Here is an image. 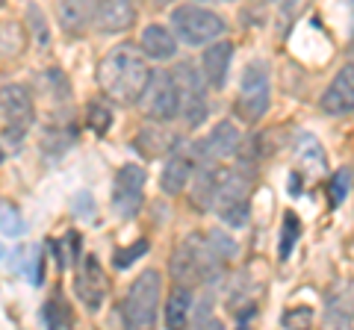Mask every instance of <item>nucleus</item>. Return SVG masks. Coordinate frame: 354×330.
<instances>
[{
	"instance_id": "16",
	"label": "nucleus",
	"mask_w": 354,
	"mask_h": 330,
	"mask_svg": "<svg viewBox=\"0 0 354 330\" xmlns=\"http://www.w3.org/2000/svg\"><path fill=\"white\" fill-rule=\"evenodd\" d=\"M230 57H234V45H230V41H216V45H207L204 57H201V74L207 77V83L213 86V89H221V86L227 83Z\"/></svg>"
},
{
	"instance_id": "2",
	"label": "nucleus",
	"mask_w": 354,
	"mask_h": 330,
	"mask_svg": "<svg viewBox=\"0 0 354 330\" xmlns=\"http://www.w3.org/2000/svg\"><path fill=\"white\" fill-rule=\"evenodd\" d=\"M234 251H236L234 239H227L221 233H209V236L192 233L177 245L174 257H171V271H174V278L180 280V286L213 280Z\"/></svg>"
},
{
	"instance_id": "5",
	"label": "nucleus",
	"mask_w": 354,
	"mask_h": 330,
	"mask_svg": "<svg viewBox=\"0 0 354 330\" xmlns=\"http://www.w3.org/2000/svg\"><path fill=\"white\" fill-rule=\"evenodd\" d=\"M0 121H3V133L9 142L21 145V139L27 136V130L36 121V104L27 86L21 83H6L0 86Z\"/></svg>"
},
{
	"instance_id": "25",
	"label": "nucleus",
	"mask_w": 354,
	"mask_h": 330,
	"mask_svg": "<svg viewBox=\"0 0 354 330\" xmlns=\"http://www.w3.org/2000/svg\"><path fill=\"white\" fill-rule=\"evenodd\" d=\"M88 127L95 130V133H106L109 124H113V115H109V109H104L101 104H92L88 106Z\"/></svg>"
},
{
	"instance_id": "7",
	"label": "nucleus",
	"mask_w": 354,
	"mask_h": 330,
	"mask_svg": "<svg viewBox=\"0 0 354 330\" xmlns=\"http://www.w3.org/2000/svg\"><path fill=\"white\" fill-rule=\"evenodd\" d=\"M269 71L263 68L260 62H251L245 74H242V89H239V101H236V109L239 115L254 124V121H260L266 115V109H269Z\"/></svg>"
},
{
	"instance_id": "21",
	"label": "nucleus",
	"mask_w": 354,
	"mask_h": 330,
	"mask_svg": "<svg viewBox=\"0 0 354 330\" xmlns=\"http://www.w3.org/2000/svg\"><path fill=\"white\" fill-rule=\"evenodd\" d=\"M295 153H298V159L310 165V168H322V165H325V151H322V145H319L313 136H307V133L295 139Z\"/></svg>"
},
{
	"instance_id": "20",
	"label": "nucleus",
	"mask_w": 354,
	"mask_h": 330,
	"mask_svg": "<svg viewBox=\"0 0 354 330\" xmlns=\"http://www.w3.org/2000/svg\"><path fill=\"white\" fill-rule=\"evenodd\" d=\"M330 322H354V280H348L342 289L330 298Z\"/></svg>"
},
{
	"instance_id": "13",
	"label": "nucleus",
	"mask_w": 354,
	"mask_h": 330,
	"mask_svg": "<svg viewBox=\"0 0 354 330\" xmlns=\"http://www.w3.org/2000/svg\"><path fill=\"white\" fill-rule=\"evenodd\" d=\"M97 0H57V21L68 36H83L95 24Z\"/></svg>"
},
{
	"instance_id": "10",
	"label": "nucleus",
	"mask_w": 354,
	"mask_h": 330,
	"mask_svg": "<svg viewBox=\"0 0 354 330\" xmlns=\"http://www.w3.org/2000/svg\"><path fill=\"white\" fill-rule=\"evenodd\" d=\"M174 83H177V92H180V109L186 115V124L195 127L204 121L207 113V101H204V83H201V68L195 65H180L174 74Z\"/></svg>"
},
{
	"instance_id": "18",
	"label": "nucleus",
	"mask_w": 354,
	"mask_h": 330,
	"mask_svg": "<svg viewBox=\"0 0 354 330\" xmlns=\"http://www.w3.org/2000/svg\"><path fill=\"white\" fill-rule=\"evenodd\" d=\"M189 171H192V165H189V159H186L183 153L169 157V162H165V168H162V180H160L162 192H169V195L183 192L186 183H189Z\"/></svg>"
},
{
	"instance_id": "22",
	"label": "nucleus",
	"mask_w": 354,
	"mask_h": 330,
	"mask_svg": "<svg viewBox=\"0 0 354 330\" xmlns=\"http://www.w3.org/2000/svg\"><path fill=\"white\" fill-rule=\"evenodd\" d=\"M21 45H24V36H21V30H15L12 24H0V59L21 53Z\"/></svg>"
},
{
	"instance_id": "12",
	"label": "nucleus",
	"mask_w": 354,
	"mask_h": 330,
	"mask_svg": "<svg viewBox=\"0 0 354 330\" xmlns=\"http://www.w3.org/2000/svg\"><path fill=\"white\" fill-rule=\"evenodd\" d=\"M77 295H80V301L88 307V310H101V304L106 298V274L101 269V262H97L92 254L83 260L80 271H77Z\"/></svg>"
},
{
	"instance_id": "11",
	"label": "nucleus",
	"mask_w": 354,
	"mask_h": 330,
	"mask_svg": "<svg viewBox=\"0 0 354 330\" xmlns=\"http://www.w3.org/2000/svg\"><path fill=\"white\" fill-rule=\"evenodd\" d=\"M319 106H322V113H328V115H348V113H354V62L342 65V68L337 71V77L325 89Z\"/></svg>"
},
{
	"instance_id": "28",
	"label": "nucleus",
	"mask_w": 354,
	"mask_h": 330,
	"mask_svg": "<svg viewBox=\"0 0 354 330\" xmlns=\"http://www.w3.org/2000/svg\"><path fill=\"white\" fill-rule=\"evenodd\" d=\"M27 21H30V32H41V48H48V41H50V36H48V27H44V18H41V9L39 6H30L27 9Z\"/></svg>"
},
{
	"instance_id": "19",
	"label": "nucleus",
	"mask_w": 354,
	"mask_h": 330,
	"mask_svg": "<svg viewBox=\"0 0 354 330\" xmlns=\"http://www.w3.org/2000/svg\"><path fill=\"white\" fill-rule=\"evenodd\" d=\"M189 310H192V295L186 286H177L171 292L169 304H165V324L169 327H183L189 322Z\"/></svg>"
},
{
	"instance_id": "4",
	"label": "nucleus",
	"mask_w": 354,
	"mask_h": 330,
	"mask_svg": "<svg viewBox=\"0 0 354 330\" xmlns=\"http://www.w3.org/2000/svg\"><path fill=\"white\" fill-rule=\"evenodd\" d=\"M171 27H174L177 41H183V45H189V48H201V45L216 41L221 32H225V21L204 6L186 3L171 12Z\"/></svg>"
},
{
	"instance_id": "8",
	"label": "nucleus",
	"mask_w": 354,
	"mask_h": 330,
	"mask_svg": "<svg viewBox=\"0 0 354 330\" xmlns=\"http://www.w3.org/2000/svg\"><path fill=\"white\" fill-rule=\"evenodd\" d=\"M142 197H145V168L136 162L121 165L113 183V210L121 218H130L139 213Z\"/></svg>"
},
{
	"instance_id": "24",
	"label": "nucleus",
	"mask_w": 354,
	"mask_h": 330,
	"mask_svg": "<svg viewBox=\"0 0 354 330\" xmlns=\"http://www.w3.org/2000/svg\"><path fill=\"white\" fill-rule=\"evenodd\" d=\"M24 233V222H21V215L15 206H0V236L3 239H15Z\"/></svg>"
},
{
	"instance_id": "14",
	"label": "nucleus",
	"mask_w": 354,
	"mask_h": 330,
	"mask_svg": "<svg viewBox=\"0 0 354 330\" xmlns=\"http://www.w3.org/2000/svg\"><path fill=\"white\" fill-rule=\"evenodd\" d=\"M239 130L234 121H218V124L209 130V136L201 142V157L209 159V162H218V159H227L234 157L236 148H239Z\"/></svg>"
},
{
	"instance_id": "32",
	"label": "nucleus",
	"mask_w": 354,
	"mask_h": 330,
	"mask_svg": "<svg viewBox=\"0 0 354 330\" xmlns=\"http://www.w3.org/2000/svg\"><path fill=\"white\" fill-rule=\"evenodd\" d=\"M0 162H3V148H0Z\"/></svg>"
},
{
	"instance_id": "17",
	"label": "nucleus",
	"mask_w": 354,
	"mask_h": 330,
	"mask_svg": "<svg viewBox=\"0 0 354 330\" xmlns=\"http://www.w3.org/2000/svg\"><path fill=\"white\" fill-rule=\"evenodd\" d=\"M139 48H142V53H145L148 59H157V62L171 59L177 53V36L162 24H148L145 30H142Z\"/></svg>"
},
{
	"instance_id": "6",
	"label": "nucleus",
	"mask_w": 354,
	"mask_h": 330,
	"mask_svg": "<svg viewBox=\"0 0 354 330\" xmlns=\"http://www.w3.org/2000/svg\"><path fill=\"white\" fill-rule=\"evenodd\" d=\"M248 192H251V186L239 171L218 174L213 204H216L218 215L225 218L227 224H234V227L245 224V218H248Z\"/></svg>"
},
{
	"instance_id": "29",
	"label": "nucleus",
	"mask_w": 354,
	"mask_h": 330,
	"mask_svg": "<svg viewBox=\"0 0 354 330\" xmlns=\"http://www.w3.org/2000/svg\"><path fill=\"white\" fill-rule=\"evenodd\" d=\"M348 177H351L348 171H339L337 177L330 180V204H334V206L342 201V197L348 195Z\"/></svg>"
},
{
	"instance_id": "27",
	"label": "nucleus",
	"mask_w": 354,
	"mask_h": 330,
	"mask_svg": "<svg viewBox=\"0 0 354 330\" xmlns=\"http://www.w3.org/2000/svg\"><path fill=\"white\" fill-rule=\"evenodd\" d=\"M145 251H148V242H136L133 248L118 251V254H115V266H118V269L130 266V262H136V260H139V254H145Z\"/></svg>"
},
{
	"instance_id": "15",
	"label": "nucleus",
	"mask_w": 354,
	"mask_h": 330,
	"mask_svg": "<svg viewBox=\"0 0 354 330\" xmlns=\"http://www.w3.org/2000/svg\"><path fill=\"white\" fill-rule=\"evenodd\" d=\"M136 21V6L133 0H97L95 27L101 32H124Z\"/></svg>"
},
{
	"instance_id": "31",
	"label": "nucleus",
	"mask_w": 354,
	"mask_h": 330,
	"mask_svg": "<svg viewBox=\"0 0 354 330\" xmlns=\"http://www.w3.org/2000/svg\"><path fill=\"white\" fill-rule=\"evenodd\" d=\"M278 3H281V6H295L298 0H278Z\"/></svg>"
},
{
	"instance_id": "23",
	"label": "nucleus",
	"mask_w": 354,
	"mask_h": 330,
	"mask_svg": "<svg viewBox=\"0 0 354 330\" xmlns=\"http://www.w3.org/2000/svg\"><path fill=\"white\" fill-rule=\"evenodd\" d=\"M41 316H44V324L48 327H68L71 324V313H68V307H65L62 298H50Z\"/></svg>"
},
{
	"instance_id": "9",
	"label": "nucleus",
	"mask_w": 354,
	"mask_h": 330,
	"mask_svg": "<svg viewBox=\"0 0 354 330\" xmlns=\"http://www.w3.org/2000/svg\"><path fill=\"white\" fill-rule=\"evenodd\" d=\"M142 101H145V113L148 118L153 121H171L177 113H180V92H177V83L171 74H151V83L145 95H142Z\"/></svg>"
},
{
	"instance_id": "26",
	"label": "nucleus",
	"mask_w": 354,
	"mask_h": 330,
	"mask_svg": "<svg viewBox=\"0 0 354 330\" xmlns=\"http://www.w3.org/2000/svg\"><path fill=\"white\" fill-rule=\"evenodd\" d=\"M298 239V218L290 213L283 218V245H281V257L290 254V248H292V242Z\"/></svg>"
},
{
	"instance_id": "30",
	"label": "nucleus",
	"mask_w": 354,
	"mask_h": 330,
	"mask_svg": "<svg viewBox=\"0 0 354 330\" xmlns=\"http://www.w3.org/2000/svg\"><path fill=\"white\" fill-rule=\"evenodd\" d=\"M24 257H27V260L32 262V260H36V257H39V254H36V248H30V251H24ZM30 283H32V286H39V283H41V271H39V262H36V269H32V271H30Z\"/></svg>"
},
{
	"instance_id": "1",
	"label": "nucleus",
	"mask_w": 354,
	"mask_h": 330,
	"mask_svg": "<svg viewBox=\"0 0 354 330\" xmlns=\"http://www.w3.org/2000/svg\"><path fill=\"white\" fill-rule=\"evenodd\" d=\"M151 65L139 45H118L104 57L97 68V83L118 104H139L151 83Z\"/></svg>"
},
{
	"instance_id": "3",
	"label": "nucleus",
	"mask_w": 354,
	"mask_h": 330,
	"mask_svg": "<svg viewBox=\"0 0 354 330\" xmlns=\"http://www.w3.org/2000/svg\"><path fill=\"white\" fill-rule=\"evenodd\" d=\"M160 295H162V278L160 271H142L136 280H133L130 292L124 295V304H121V313H124V322L130 327H153L160 313Z\"/></svg>"
}]
</instances>
